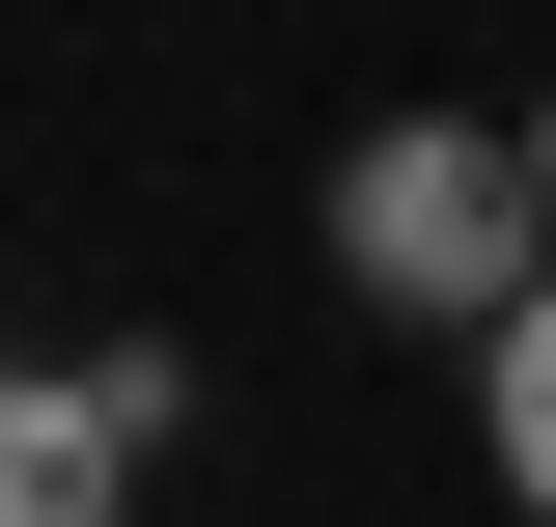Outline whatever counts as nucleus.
<instances>
[{
    "instance_id": "1",
    "label": "nucleus",
    "mask_w": 556,
    "mask_h": 527,
    "mask_svg": "<svg viewBox=\"0 0 556 527\" xmlns=\"http://www.w3.org/2000/svg\"><path fill=\"white\" fill-rule=\"evenodd\" d=\"M334 278H362L390 333H501V306L556 278V167L473 139V112H390V139L334 167Z\"/></svg>"
},
{
    "instance_id": "2",
    "label": "nucleus",
    "mask_w": 556,
    "mask_h": 527,
    "mask_svg": "<svg viewBox=\"0 0 556 527\" xmlns=\"http://www.w3.org/2000/svg\"><path fill=\"white\" fill-rule=\"evenodd\" d=\"M167 416H195V361H28V416H0V527H112Z\"/></svg>"
},
{
    "instance_id": "3",
    "label": "nucleus",
    "mask_w": 556,
    "mask_h": 527,
    "mask_svg": "<svg viewBox=\"0 0 556 527\" xmlns=\"http://www.w3.org/2000/svg\"><path fill=\"white\" fill-rule=\"evenodd\" d=\"M473 416H501V500H529V527H556V278H529V306H501V333H473Z\"/></svg>"
},
{
    "instance_id": "4",
    "label": "nucleus",
    "mask_w": 556,
    "mask_h": 527,
    "mask_svg": "<svg viewBox=\"0 0 556 527\" xmlns=\"http://www.w3.org/2000/svg\"><path fill=\"white\" fill-rule=\"evenodd\" d=\"M529 167H556V83H529Z\"/></svg>"
}]
</instances>
